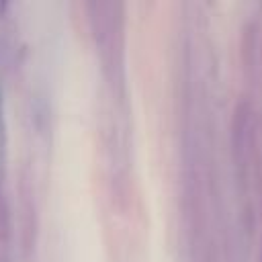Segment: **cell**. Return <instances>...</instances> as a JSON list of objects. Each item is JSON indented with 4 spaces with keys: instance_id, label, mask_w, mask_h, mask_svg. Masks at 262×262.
<instances>
[{
    "instance_id": "6da1fadb",
    "label": "cell",
    "mask_w": 262,
    "mask_h": 262,
    "mask_svg": "<svg viewBox=\"0 0 262 262\" xmlns=\"http://www.w3.org/2000/svg\"><path fill=\"white\" fill-rule=\"evenodd\" d=\"M4 117H2V94H0V168L4 164Z\"/></svg>"
}]
</instances>
